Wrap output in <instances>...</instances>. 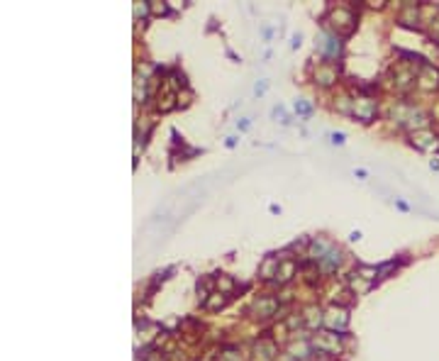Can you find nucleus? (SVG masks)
I'll return each mask as SVG.
<instances>
[{"label": "nucleus", "mask_w": 439, "mask_h": 361, "mask_svg": "<svg viewBox=\"0 0 439 361\" xmlns=\"http://www.w3.org/2000/svg\"><path fill=\"white\" fill-rule=\"evenodd\" d=\"M332 142L334 144H344V134H332Z\"/></svg>", "instance_id": "nucleus-1"}]
</instances>
